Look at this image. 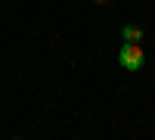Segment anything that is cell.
Wrapping results in <instances>:
<instances>
[{
    "mask_svg": "<svg viewBox=\"0 0 155 140\" xmlns=\"http://www.w3.org/2000/svg\"><path fill=\"white\" fill-rule=\"evenodd\" d=\"M118 62H121L127 72H137V69H143L146 53H143V47H140V44H124L121 53H118Z\"/></svg>",
    "mask_w": 155,
    "mask_h": 140,
    "instance_id": "6da1fadb",
    "label": "cell"
},
{
    "mask_svg": "<svg viewBox=\"0 0 155 140\" xmlns=\"http://www.w3.org/2000/svg\"><path fill=\"white\" fill-rule=\"evenodd\" d=\"M96 3H109V0H96Z\"/></svg>",
    "mask_w": 155,
    "mask_h": 140,
    "instance_id": "3957f363",
    "label": "cell"
},
{
    "mask_svg": "<svg viewBox=\"0 0 155 140\" xmlns=\"http://www.w3.org/2000/svg\"><path fill=\"white\" fill-rule=\"evenodd\" d=\"M121 37H124V44H140V41H143V28H137V25H124Z\"/></svg>",
    "mask_w": 155,
    "mask_h": 140,
    "instance_id": "7a4b0ae2",
    "label": "cell"
}]
</instances>
